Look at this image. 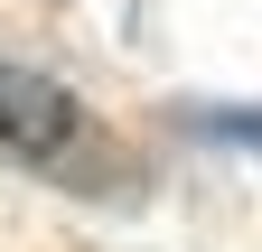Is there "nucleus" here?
<instances>
[{
	"label": "nucleus",
	"mask_w": 262,
	"mask_h": 252,
	"mask_svg": "<svg viewBox=\"0 0 262 252\" xmlns=\"http://www.w3.org/2000/svg\"><path fill=\"white\" fill-rule=\"evenodd\" d=\"M84 131V103L66 93L56 75L19 66V56H0V149L10 159H66Z\"/></svg>",
	"instance_id": "f257e3e1"
},
{
	"label": "nucleus",
	"mask_w": 262,
	"mask_h": 252,
	"mask_svg": "<svg viewBox=\"0 0 262 252\" xmlns=\"http://www.w3.org/2000/svg\"><path fill=\"white\" fill-rule=\"evenodd\" d=\"M196 140H225V149H253V159H262V103H225V112H196Z\"/></svg>",
	"instance_id": "f03ea898"
}]
</instances>
